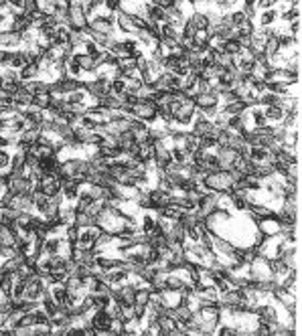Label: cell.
Segmentation results:
<instances>
[{"label":"cell","instance_id":"cell-1","mask_svg":"<svg viewBox=\"0 0 302 336\" xmlns=\"http://www.w3.org/2000/svg\"><path fill=\"white\" fill-rule=\"evenodd\" d=\"M169 112H171V118H173V124H177V128H183V130H187L189 126H191V122L195 120V116H197V108H195V104L193 102H171L169 106Z\"/></svg>","mask_w":302,"mask_h":336},{"label":"cell","instance_id":"cell-2","mask_svg":"<svg viewBox=\"0 0 302 336\" xmlns=\"http://www.w3.org/2000/svg\"><path fill=\"white\" fill-rule=\"evenodd\" d=\"M203 184L207 186V190H213V193L229 195L233 180H231V176H229L227 170H213V172H207V174H205Z\"/></svg>","mask_w":302,"mask_h":336},{"label":"cell","instance_id":"cell-3","mask_svg":"<svg viewBox=\"0 0 302 336\" xmlns=\"http://www.w3.org/2000/svg\"><path fill=\"white\" fill-rule=\"evenodd\" d=\"M247 269H245V273L251 277V279H256V281H268V279H272L274 275H272V269H270V259H266V257H262V255H258L254 261H251L249 265H245Z\"/></svg>","mask_w":302,"mask_h":336},{"label":"cell","instance_id":"cell-4","mask_svg":"<svg viewBox=\"0 0 302 336\" xmlns=\"http://www.w3.org/2000/svg\"><path fill=\"white\" fill-rule=\"evenodd\" d=\"M132 118H138V120H144L146 124H155L159 122V116H157V104L153 100H146V98H140L136 104H134V110H132Z\"/></svg>","mask_w":302,"mask_h":336},{"label":"cell","instance_id":"cell-5","mask_svg":"<svg viewBox=\"0 0 302 336\" xmlns=\"http://www.w3.org/2000/svg\"><path fill=\"white\" fill-rule=\"evenodd\" d=\"M112 320H114V316L110 314L108 308L91 310V314H89V324L93 326L95 336H97V334H110V324H112Z\"/></svg>","mask_w":302,"mask_h":336},{"label":"cell","instance_id":"cell-6","mask_svg":"<svg viewBox=\"0 0 302 336\" xmlns=\"http://www.w3.org/2000/svg\"><path fill=\"white\" fill-rule=\"evenodd\" d=\"M87 13L75 3V5H69L67 7V25L69 29L73 31H85L87 29Z\"/></svg>","mask_w":302,"mask_h":336},{"label":"cell","instance_id":"cell-7","mask_svg":"<svg viewBox=\"0 0 302 336\" xmlns=\"http://www.w3.org/2000/svg\"><path fill=\"white\" fill-rule=\"evenodd\" d=\"M213 152H215V156H217V166H219V170H229V168H233L235 160L239 158V152L233 150V148H229V146H217Z\"/></svg>","mask_w":302,"mask_h":336},{"label":"cell","instance_id":"cell-8","mask_svg":"<svg viewBox=\"0 0 302 336\" xmlns=\"http://www.w3.org/2000/svg\"><path fill=\"white\" fill-rule=\"evenodd\" d=\"M102 233L97 225H89L85 229H79V237H77V245L75 247H81V249H93L95 247V239L97 235Z\"/></svg>","mask_w":302,"mask_h":336},{"label":"cell","instance_id":"cell-9","mask_svg":"<svg viewBox=\"0 0 302 336\" xmlns=\"http://www.w3.org/2000/svg\"><path fill=\"white\" fill-rule=\"evenodd\" d=\"M114 27L120 35H134L136 33V27H134V21H132V15L118 9L116 11V21H114Z\"/></svg>","mask_w":302,"mask_h":336},{"label":"cell","instance_id":"cell-10","mask_svg":"<svg viewBox=\"0 0 302 336\" xmlns=\"http://www.w3.org/2000/svg\"><path fill=\"white\" fill-rule=\"evenodd\" d=\"M23 45V35L13 31V29H5L0 31V47L3 49H9V51H15V49H21Z\"/></svg>","mask_w":302,"mask_h":336},{"label":"cell","instance_id":"cell-11","mask_svg":"<svg viewBox=\"0 0 302 336\" xmlns=\"http://www.w3.org/2000/svg\"><path fill=\"white\" fill-rule=\"evenodd\" d=\"M39 136H41V130H39V128H27V130H23V132L19 134L17 150H23V152L31 150V148L35 146V144H37Z\"/></svg>","mask_w":302,"mask_h":336},{"label":"cell","instance_id":"cell-12","mask_svg":"<svg viewBox=\"0 0 302 336\" xmlns=\"http://www.w3.org/2000/svg\"><path fill=\"white\" fill-rule=\"evenodd\" d=\"M193 104H195L197 110H205V108H217L221 104V100H219V93L213 89V91H207V93H197Z\"/></svg>","mask_w":302,"mask_h":336},{"label":"cell","instance_id":"cell-13","mask_svg":"<svg viewBox=\"0 0 302 336\" xmlns=\"http://www.w3.org/2000/svg\"><path fill=\"white\" fill-rule=\"evenodd\" d=\"M211 130H213V120H209V118H205V116H201V114L197 112L195 120L191 122V132H193L195 136L201 138V136H209Z\"/></svg>","mask_w":302,"mask_h":336},{"label":"cell","instance_id":"cell-14","mask_svg":"<svg viewBox=\"0 0 302 336\" xmlns=\"http://www.w3.org/2000/svg\"><path fill=\"white\" fill-rule=\"evenodd\" d=\"M159 328H161V336H183L185 334L173 316H159Z\"/></svg>","mask_w":302,"mask_h":336},{"label":"cell","instance_id":"cell-15","mask_svg":"<svg viewBox=\"0 0 302 336\" xmlns=\"http://www.w3.org/2000/svg\"><path fill=\"white\" fill-rule=\"evenodd\" d=\"M37 77H41V63H37V61H29L19 69V79L21 81H31V79H37Z\"/></svg>","mask_w":302,"mask_h":336},{"label":"cell","instance_id":"cell-16","mask_svg":"<svg viewBox=\"0 0 302 336\" xmlns=\"http://www.w3.org/2000/svg\"><path fill=\"white\" fill-rule=\"evenodd\" d=\"M167 275H169V271H165V269H155L153 277L148 279V287H150L153 292H163V290H167Z\"/></svg>","mask_w":302,"mask_h":336},{"label":"cell","instance_id":"cell-17","mask_svg":"<svg viewBox=\"0 0 302 336\" xmlns=\"http://www.w3.org/2000/svg\"><path fill=\"white\" fill-rule=\"evenodd\" d=\"M49 285V283H47ZM49 292H51V296H53V300H55V304H57V308L59 306H63V304H67V287L63 285V283H51L49 285Z\"/></svg>","mask_w":302,"mask_h":336},{"label":"cell","instance_id":"cell-18","mask_svg":"<svg viewBox=\"0 0 302 336\" xmlns=\"http://www.w3.org/2000/svg\"><path fill=\"white\" fill-rule=\"evenodd\" d=\"M51 93L49 91H39V93H35L33 98H31V106L33 108H37V110H43V112H47V108L51 106Z\"/></svg>","mask_w":302,"mask_h":336},{"label":"cell","instance_id":"cell-19","mask_svg":"<svg viewBox=\"0 0 302 336\" xmlns=\"http://www.w3.org/2000/svg\"><path fill=\"white\" fill-rule=\"evenodd\" d=\"M219 108L223 112H227L229 116H241L245 110H249V106L241 100H233V102H227V104H219Z\"/></svg>","mask_w":302,"mask_h":336},{"label":"cell","instance_id":"cell-20","mask_svg":"<svg viewBox=\"0 0 302 336\" xmlns=\"http://www.w3.org/2000/svg\"><path fill=\"white\" fill-rule=\"evenodd\" d=\"M284 108L280 106V104H276V106H266L264 108V116H266V120L270 122V124H280L282 120H284Z\"/></svg>","mask_w":302,"mask_h":336},{"label":"cell","instance_id":"cell-21","mask_svg":"<svg viewBox=\"0 0 302 336\" xmlns=\"http://www.w3.org/2000/svg\"><path fill=\"white\" fill-rule=\"evenodd\" d=\"M278 21H280V17H278L276 9H264V11H260L258 27H274Z\"/></svg>","mask_w":302,"mask_h":336},{"label":"cell","instance_id":"cell-22","mask_svg":"<svg viewBox=\"0 0 302 336\" xmlns=\"http://www.w3.org/2000/svg\"><path fill=\"white\" fill-rule=\"evenodd\" d=\"M89 136H91V130H89L87 126H83L81 122H79L77 126H73V142H77V144H81V146H85L87 140H89Z\"/></svg>","mask_w":302,"mask_h":336},{"label":"cell","instance_id":"cell-23","mask_svg":"<svg viewBox=\"0 0 302 336\" xmlns=\"http://www.w3.org/2000/svg\"><path fill=\"white\" fill-rule=\"evenodd\" d=\"M73 225H75L77 229H85V227H89V225H95V217H91L87 211H75Z\"/></svg>","mask_w":302,"mask_h":336},{"label":"cell","instance_id":"cell-24","mask_svg":"<svg viewBox=\"0 0 302 336\" xmlns=\"http://www.w3.org/2000/svg\"><path fill=\"white\" fill-rule=\"evenodd\" d=\"M280 259L288 269H296V245H286L284 251L280 253Z\"/></svg>","mask_w":302,"mask_h":336},{"label":"cell","instance_id":"cell-25","mask_svg":"<svg viewBox=\"0 0 302 336\" xmlns=\"http://www.w3.org/2000/svg\"><path fill=\"white\" fill-rule=\"evenodd\" d=\"M31 98H33V95L25 89V85H21V87L11 95V100H13L15 106H31Z\"/></svg>","mask_w":302,"mask_h":336},{"label":"cell","instance_id":"cell-26","mask_svg":"<svg viewBox=\"0 0 302 336\" xmlns=\"http://www.w3.org/2000/svg\"><path fill=\"white\" fill-rule=\"evenodd\" d=\"M65 102L67 104H89V98H87L83 87H77V89H73L65 95Z\"/></svg>","mask_w":302,"mask_h":336},{"label":"cell","instance_id":"cell-27","mask_svg":"<svg viewBox=\"0 0 302 336\" xmlns=\"http://www.w3.org/2000/svg\"><path fill=\"white\" fill-rule=\"evenodd\" d=\"M155 227H157V215H155V211H144V215L140 219V231L142 233H150Z\"/></svg>","mask_w":302,"mask_h":336},{"label":"cell","instance_id":"cell-28","mask_svg":"<svg viewBox=\"0 0 302 336\" xmlns=\"http://www.w3.org/2000/svg\"><path fill=\"white\" fill-rule=\"evenodd\" d=\"M47 205H49V197H47V195H43L41 190H37V188H35V193H33V209H35V213L43 215V213H45V209H47Z\"/></svg>","mask_w":302,"mask_h":336},{"label":"cell","instance_id":"cell-29","mask_svg":"<svg viewBox=\"0 0 302 336\" xmlns=\"http://www.w3.org/2000/svg\"><path fill=\"white\" fill-rule=\"evenodd\" d=\"M171 158L177 164H189V160H191V156L185 152V148L177 146V144H173V146H171Z\"/></svg>","mask_w":302,"mask_h":336},{"label":"cell","instance_id":"cell-30","mask_svg":"<svg viewBox=\"0 0 302 336\" xmlns=\"http://www.w3.org/2000/svg\"><path fill=\"white\" fill-rule=\"evenodd\" d=\"M187 19L193 23L195 29H207V27H209V21H207V17H205L203 11H197V9H195V11L191 13V17H187Z\"/></svg>","mask_w":302,"mask_h":336},{"label":"cell","instance_id":"cell-31","mask_svg":"<svg viewBox=\"0 0 302 336\" xmlns=\"http://www.w3.org/2000/svg\"><path fill=\"white\" fill-rule=\"evenodd\" d=\"M25 63H27V57H25V51H23V49L11 51V59H9V67H11V69H17V71H19Z\"/></svg>","mask_w":302,"mask_h":336},{"label":"cell","instance_id":"cell-32","mask_svg":"<svg viewBox=\"0 0 302 336\" xmlns=\"http://www.w3.org/2000/svg\"><path fill=\"white\" fill-rule=\"evenodd\" d=\"M215 65H217L219 69H223V71H229V69L235 67L233 57L227 55V53H215Z\"/></svg>","mask_w":302,"mask_h":336},{"label":"cell","instance_id":"cell-33","mask_svg":"<svg viewBox=\"0 0 302 336\" xmlns=\"http://www.w3.org/2000/svg\"><path fill=\"white\" fill-rule=\"evenodd\" d=\"M65 65H67V75L77 77V79H81V77H83V69L79 67V63H77L75 55H73V57H69V59H65Z\"/></svg>","mask_w":302,"mask_h":336},{"label":"cell","instance_id":"cell-34","mask_svg":"<svg viewBox=\"0 0 302 336\" xmlns=\"http://www.w3.org/2000/svg\"><path fill=\"white\" fill-rule=\"evenodd\" d=\"M63 237L75 247V245H77V237H79V229H77L73 223H67V225L63 227Z\"/></svg>","mask_w":302,"mask_h":336},{"label":"cell","instance_id":"cell-35","mask_svg":"<svg viewBox=\"0 0 302 336\" xmlns=\"http://www.w3.org/2000/svg\"><path fill=\"white\" fill-rule=\"evenodd\" d=\"M153 102H155L157 106H169V104L173 102V91H157L155 98H153Z\"/></svg>","mask_w":302,"mask_h":336},{"label":"cell","instance_id":"cell-36","mask_svg":"<svg viewBox=\"0 0 302 336\" xmlns=\"http://www.w3.org/2000/svg\"><path fill=\"white\" fill-rule=\"evenodd\" d=\"M199 148L211 152V150L217 148V140H215L213 136H201V138H199Z\"/></svg>","mask_w":302,"mask_h":336},{"label":"cell","instance_id":"cell-37","mask_svg":"<svg viewBox=\"0 0 302 336\" xmlns=\"http://www.w3.org/2000/svg\"><path fill=\"white\" fill-rule=\"evenodd\" d=\"M148 126H150V124H146L144 120H138V118H132V120H130V132H132L134 136L144 134V132L148 130Z\"/></svg>","mask_w":302,"mask_h":336},{"label":"cell","instance_id":"cell-38","mask_svg":"<svg viewBox=\"0 0 302 336\" xmlns=\"http://www.w3.org/2000/svg\"><path fill=\"white\" fill-rule=\"evenodd\" d=\"M25 164H27L29 168H33V170H35V168H39V164H41V158L35 154V150H33V148L25 152Z\"/></svg>","mask_w":302,"mask_h":336},{"label":"cell","instance_id":"cell-39","mask_svg":"<svg viewBox=\"0 0 302 336\" xmlns=\"http://www.w3.org/2000/svg\"><path fill=\"white\" fill-rule=\"evenodd\" d=\"M23 296H25V281H23V279H15L13 290H11V298H13V300H19V298H23Z\"/></svg>","mask_w":302,"mask_h":336},{"label":"cell","instance_id":"cell-40","mask_svg":"<svg viewBox=\"0 0 302 336\" xmlns=\"http://www.w3.org/2000/svg\"><path fill=\"white\" fill-rule=\"evenodd\" d=\"M11 154H13V150L0 148V170H7V168H9V164H11Z\"/></svg>","mask_w":302,"mask_h":336},{"label":"cell","instance_id":"cell-41","mask_svg":"<svg viewBox=\"0 0 302 336\" xmlns=\"http://www.w3.org/2000/svg\"><path fill=\"white\" fill-rule=\"evenodd\" d=\"M81 51H83V53H87V55H91V57H93V55H95V53H97V51H99V45H97V43H95V41H91V39H87V41H85V43H83V47H81Z\"/></svg>","mask_w":302,"mask_h":336},{"label":"cell","instance_id":"cell-42","mask_svg":"<svg viewBox=\"0 0 302 336\" xmlns=\"http://www.w3.org/2000/svg\"><path fill=\"white\" fill-rule=\"evenodd\" d=\"M23 11L27 15H35L39 11V0H23Z\"/></svg>","mask_w":302,"mask_h":336},{"label":"cell","instance_id":"cell-43","mask_svg":"<svg viewBox=\"0 0 302 336\" xmlns=\"http://www.w3.org/2000/svg\"><path fill=\"white\" fill-rule=\"evenodd\" d=\"M67 110H69V112H73L75 116L83 118V114L87 112V104H67Z\"/></svg>","mask_w":302,"mask_h":336},{"label":"cell","instance_id":"cell-44","mask_svg":"<svg viewBox=\"0 0 302 336\" xmlns=\"http://www.w3.org/2000/svg\"><path fill=\"white\" fill-rule=\"evenodd\" d=\"M9 59H11V51L0 47V67H9Z\"/></svg>","mask_w":302,"mask_h":336},{"label":"cell","instance_id":"cell-45","mask_svg":"<svg viewBox=\"0 0 302 336\" xmlns=\"http://www.w3.org/2000/svg\"><path fill=\"white\" fill-rule=\"evenodd\" d=\"M211 3H215V0H211Z\"/></svg>","mask_w":302,"mask_h":336}]
</instances>
